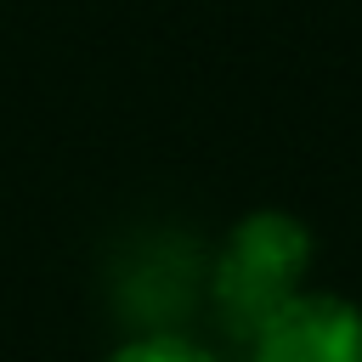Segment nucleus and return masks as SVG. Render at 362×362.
<instances>
[{
  "mask_svg": "<svg viewBox=\"0 0 362 362\" xmlns=\"http://www.w3.org/2000/svg\"><path fill=\"white\" fill-rule=\"evenodd\" d=\"M249 362H362V311L339 294H300L249 339Z\"/></svg>",
  "mask_w": 362,
  "mask_h": 362,
  "instance_id": "2",
  "label": "nucleus"
},
{
  "mask_svg": "<svg viewBox=\"0 0 362 362\" xmlns=\"http://www.w3.org/2000/svg\"><path fill=\"white\" fill-rule=\"evenodd\" d=\"M305 272H311V232L283 209H255L226 232L215 255L209 272L215 317L249 345L283 305L305 294Z\"/></svg>",
  "mask_w": 362,
  "mask_h": 362,
  "instance_id": "1",
  "label": "nucleus"
},
{
  "mask_svg": "<svg viewBox=\"0 0 362 362\" xmlns=\"http://www.w3.org/2000/svg\"><path fill=\"white\" fill-rule=\"evenodd\" d=\"M107 362H215L204 345H192V339H181V334H147V339H130V345H119Z\"/></svg>",
  "mask_w": 362,
  "mask_h": 362,
  "instance_id": "3",
  "label": "nucleus"
}]
</instances>
